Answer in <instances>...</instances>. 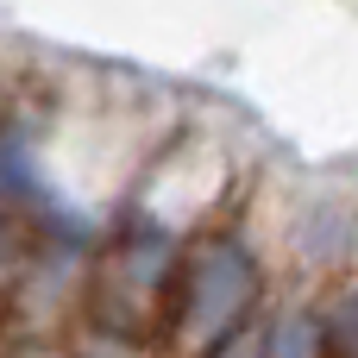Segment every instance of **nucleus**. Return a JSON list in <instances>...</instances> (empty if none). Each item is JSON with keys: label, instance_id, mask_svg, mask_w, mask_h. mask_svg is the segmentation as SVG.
Segmentation results:
<instances>
[{"label": "nucleus", "instance_id": "f257e3e1", "mask_svg": "<svg viewBox=\"0 0 358 358\" xmlns=\"http://www.w3.org/2000/svg\"><path fill=\"white\" fill-rule=\"evenodd\" d=\"M258 302V271L252 252L239 239H208L189 258V283H182V315H176V340L182 346H220L239 334L245 308Z\"/></svg>", "mask_w": 358, "mask_h": 358}, {"label": "nucleus", "instance_id": "f03ea898", "mask_svg": "<svg viewBox=\"0 0 358 358\" xmlns=\"http://www.w3.org/2000/svg\"><path fill=\"white\" fill-rule=\"evenodd\" d=\"M264 358H321V321L289 315L277 334H264Z\"/></svg>", "mask_w": 358, "mask_h": 358}, {"label": "nucleus", "instance_id": "7ed1b4c3", "mask_svg": "<svg viewBox=\"0 0 358 358\" xmlns=\"http://www.w3.org/2000/svg\"><path fill=\"white\" fill-rule=\"evenodd\" d=\"M321 352L334 358H358V296H346L327 321H321Z\"/></svg>", "mask_w": 358, "mask_h": 358}, {"label": "nucleus", "instance_id": "20e7f679", "mask_svg": "<svg viewBox=\"0 0 358 358\" xmlns=\"http://www.w3.org/2000/svg\"><path fill=\"white\" fill-rule=\"evenodd\" d=\"M214 358H264V334H258V327H239L233 340L214 346Z\"/></svg>", "mask_w": 358, "mask_h": 358}]
</instances>
